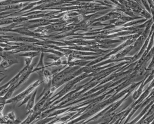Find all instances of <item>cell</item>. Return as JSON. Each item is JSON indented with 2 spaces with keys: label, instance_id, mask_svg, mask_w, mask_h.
<instances>
[{
  "label": "cell",
  "instance_id": "cell-4",
  "mask_svg": "<svg viewBox=\"0 0 154 124\" xmlns=\"http://www.w3.org/2000/svg\"><path fill=\"white\" fill-rule=\"evenodd\" d=\"M53 94L51 92L50 90L47 91L35 106L32 109L33 112L40 114L41 110L43 109L47 101L51 97Z\"/></svg>",
  "mask_w": 154,
  "mask_h": 124
},
{
  "label": "cell",
  "instance_id": "cell-2",
  "mask_svg": "<svg viewBox=\"0 0 154 124\" xmlns=\"http://www.w3.org/2000/svg\"><path fill=\"white\" fill-rule=\"evenodd\" d=\"M42 82H43V81L41 82L39 80L35 81L22 92L18 94L16 96L14 97L13 98L8 100L6 101V104L17 103L22 100L23 101L27 96L32 94V91Z\"/></svg>",
  "mask_w": 154,
  "mask_h": 124
},
{
  "label": "cell",
  "instance_id": "cell-1",
  "mask_svg": "<svg viewBox=\"0 0 154 124\" xmlns=\"http://www.w3.org/2000/svg\"><path fill=\"white\" fill-rule=\"evenodd\" d=\"M82 78V77H79L75 79H73L72 80L69 82H68L66 85L62 89L61 91H59L56 95L53 96L51 97L47 101L43 109L41 110V113L43 112V111L46 109L49 106L53 104V103L55 101H58L60 98H61L63 97L65 95H66L68 93L70 92V90H71L75 85L78 82L80 79Z\"/></svg>",
  "mask_w": 154,
  "mask_h": 124
},
{
  "label": "cell",
  "instance_id": "cell-12",
  "mask_svg": "<svg viewBox=\"0 0 154 124\" xmlns=\"http://www.w3.org/2000/svg\"><path fill=\"white\" fill-rule=\"evenodd\" d=\"M32 59L33 58H29V57H26L24 59L25 63V66L29 67L32 65Z\"/></svg>",
  "mask_w": 154,
  "mask_h": 124
},
{
  "label": "cell",
  "instance_id": "cell-13",
  "mask_svg": "<svg viewBox=\"0 0 154 124\" xmlns=\"http://www.w3.org/2000/svg\"><path fill=\"white\" fill-rule=\"evenodd\" d=\"M22 122L19 118H17L14 122H11L8 124H20Z\"/></svg>",
  "mask_w": 154,
  "mask_h": 124
},
{
  "label": "cell",
  "instance_id": "cell-11",
  "mask_svg": "<svg viewBox=\"0 0 154 124\" xmlns=\"http://www.w3.org/2000/svg\"><path fill=\"white\" fill-rule=\"evenodd\" d=\"M32 94H29V95L25 97L23 100L22 102L21 103V104L19 105L18 107H20L22 106L23 105H24V104H27V103L29 102V100H30L31 97H32Z\"/></svg>",
  "mask_w": 154,
  "mask_h": 124
},
{
  "label": "cell",
  "instance_id": "cell-8",
  "mask_svg": "<svg viewBox=\"0 0 154 124\" xmlns=\"http://www.w3.org/2000/svg\"><path fill=\"white\" fill-rule=\"evenodd\" d=\"M62 57H60V56H57L55 54L51 53L50 54L46 56V59H51V60H53L54 61H57L61 59Z\"/></svg>",
  "mask_w": 154,
  "mask_h": 124
},
{
  "label": "cell",
  "instance_id": "cell-6",
  "mask_svg": "<svg viewBox=\"0 0 154 124\" xmlns=\"http://www.w3.org/2000/svg\"><path fill=\"white\" fill-rule=\"evenodd\" d=\"M37 91V89L35 90L34 92L32 94V97H31L30 100H29V102L27 104L26 107V108H25L27 112L26 114L30 113L32 112L34 107L35 106V98H36Z\"/></svg>",
  "mask_w": 154,
  "mask_h": 124
},
{
  "label": "cell",
  "instance_id": "cell-9",
  "mask_svg": "<svg viewBox=\"0 0 154 124\" xmlns=\"http://www.w3.org/2000/svg\"><path fill=\"white\" fill-rule=\"evenodd\" d=\"M10 67L9 64L6 60L2 59V62L1 63V70H5L7 68Z\"/></svg>",
  "mask_w": 154,
  "mask_h": 124
},
{
  "label": "cell",
  "instance_id": "cell-5",
  "mask_svg": "<svg viewBox=\"0 0 154 124\" xmlns=\"http://www.w3.org/2000/svg\"><path fill=\"white\" fill-rule=\"evenodd\" d=\"M44 56V53L42 52L38 63L36 66V67L33 69L32 71V73L35 72L37 73L40 76L43 77L44 72L46 69V67H45L43 61Z\"/></svg>",
  "mask_w": 154,
  "mask_h": 124
},
{
  "label": "cell",
  "instance_id": "cell-3",
  "mask_svg": "<svg viewBox=\"0 0 154 124\" xmlns=\"http://www.w3.org/2000/svg\"><path fill=\"white\" fill-rule=\"evenodd\" d=\"M1 56L2 59H4L8 62L10 67L13 65L18 64L19 63V61L17 57L15 56L14 54L11 53L10 51H5L1 47Z\"/></svg>",
  "mask_w": 154,
  "mask_h": 124
},
{
  "label": "cell",
  "instance_id": "cell-10",
  "mask_svg": "<svg viewBox=\"0 0 154 124\" xmlns=\"http://www.w3.org/2000/svg\"><path fill=\"white\" fill-rule=\"evenodd\" d=\"M6 116L9 120L12 121V122H14L17 119L15 113L14 111L8 113Z\"/></svg>",
  "mask_w": 154,
  "mask_h": 124
},
{
  "label": "cell",
  "instance_id": "cell-7",
  "mask_svg": "<svg viewBox=\"0 0 154 124\" xmlns=\"http://www.w3.org/2000/svg\"><path fill=\"white\" fill-rule=\"evenodd\" d=\"M42 53L40 51H31L23 53V54H19V56L25 57H29V58H33L39 55Z\"/></svg>",
  "mask_w": 154,
  "mask_h": 124
}]
</instances>
